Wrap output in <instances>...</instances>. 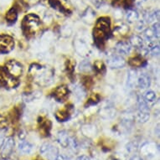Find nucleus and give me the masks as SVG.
Masks as SVG:
<instances>
[{
    "label": "nucleus",
    "mask_w": 160,
    "mask_h": 160,
    "mask_svg": "<svg viewBox=\"0 0 160 160\" xmlns=\"http://www.w3.org/2000/svg\"><path fill=\"white\" fill-rule=\"evenodd\" d=\"M143 37L148 42H152L155 39H158L152 28H148L143 32Z\"/></svg>",
    "instance_id": "nucleus-19"
},
{
    "label": "nucleus",
    "mask_w": 160,
    "mask_h": 160,
    "mask_svg": "<svg viewBox=\"0 0 160 160\" xmlns=\"http://www.w3.org/2000/svg\"><path fill=\"white\" fill-rule=\"evenodd\" d=\"M76 160H90V158L86 155H82V156H79Z\"/></svg>",
    "instance_id": "nucleus-31"
},
{
    "label": "nucleus",
    "mask_w": 160,
    "mask_h": 160,
    "mask_svg": "<svg viewBox=\"0 0 160 160\" xmlns=\"http://www.w3.org/2000/svg\"><path fill=\"white\" fill-rule=\"evenodd\" d=\"M6 20L8 23H14V22L17 20V18H18V12H17V9L16 8H12L10 10L8 11V13H6Z\"/></svg>",
    "instance_id": "nucleus-17"
},
{
    "label": "nucleus",
    "mask_w": 160,
    "mask_h": 160,
    "mask_svg": "<svg viewBox=\"0 0 160 160\" xmlns=\"http://www.w3.org/2000/svg\"><path fill=\"white\" fill-rule=\"evenodd\" d=\"M107 63L111 68L119 69L125 66L126 61L124 60L123 57H122L120 55H112L108 58Z\"/></svg>",
    "instance_id": "nucleus-6"
},
{
    "label": "nucleus",
    "mask_w": 160,
    "mask_h": 160,
    "mask_svg": "<svg viewBox=\"0 0 160 160\" xmlns=\"http://www.w3.org/2000/svg\"><path fill=\"white\" fill-rule=\"evenodd\" d=\"M14 47V41L10 36L0 37V53H8Z\"/></svg>",
    "instance_id": "nucleus-5"
},
{
    "label": "nucleus",
    "mask_w": 160,
    "mask_h": 160,
    "mask_svg": "<svg viewBox=\"0 0 160 160\" xmlns=\"http://www.w3.org/2000/svg\"><path fill=\"white\" fill-rule=\"evenodd\" d=\"M40 153L47 158L48 159L54 160L58 155V149L49 142H45L40 148Z\"/></svg>",
    "instance_id": "nucleus-4"
},
{
    "label": "nucleus",
    "mask_w": 160,
    "mask_h": 160,
    "mask_svg": "<svg viewBox=\"0 0 160 160\" xmlns=\"http://www.w3.org/2000/svg\"><path fill=\"white\" fill-rule=\"evenodd\" d=\"M50 5L55 9H58L63 13H70V7H68L66 0H50Z\"/></svg>",
    "instance_id": "nucleus-8"
},
{
    "label": "nucleus",
    "mask_w": 160,
    "mask_h": 160,
    "mask_svg": "<svg viewBox=\"0 0 160 160\" xmlns=\"http://www.w3.org/2000/svg\"><path fill=\"white\" fill-rule=\"evenodd\" d=\"M99 102V97L97 95H92V97H90L88 103L89 104H96Z\"/></svg>",
    "instance_id": "nucleus-29"
},
{
    "label": "nucleus",
    "mask_w": 160,
    "mask_h": 160,
    "mask_svg": "<svg viewBox=\"0 0 160 160\" xmlns=\"http://www.w3.org/2000/svg\"><path fill=\"white\" fill-rule=\"evenodd\" d=\"M5 160H6V159H5Z\"/></svg>",
    "instance_id": "nucleus-36"
},
{
    "label": "nucleus",
    "mask_w": 160,
    "mask_h": 160,
    "mask_svg": "<svg viewBox=\"0 0 160 160\" xmlns=\"http://www.w3.org/2000/svg\"><path fill=\"white\" fill-rule=\"evenodd\" d=\"M40 19L35 14H28L24 18L22 22V29L24 34L28 37L33 36L40 29Z\"/></svg>",
    "instance_id": "nucleus-2"
},
{
    "label": "nucleus",
    "mask_w": 160,
    "mask_h": 160,
    "mask_svg": "<svg viewBox=\"0 0 160 160\" xmlns=\"http://www.w3.org/2000/svg\"><path fill=\"white\" fill-rule=\"evenodd\" d=\"M131 160H142V159L140 157H138V156H134V157L132 158Z\"/></svg>",
    "instance_id": "nucleus-33"
},
{
    "label": "nucleus",
    "mask_w": 160,
    "mask_h": 160,
    "mask_svg": "<svg viewBox=\"0 0 160 160\" xmlns=\"http://www.w3.org/2000/svg\"><path fill=\"white\" fill-rule=\"evenodd\" d=\"M138 112H149V108L148 107L147 102L145 101L143 97H142V96H139L138 97Z\"/></svg>",
    "instance_id": "nucleus-18"
},
{
    "label": "nucleus",
    "mask_w": 160,
    "mask_h": 160,
    "mask_svg": "<svg viewBox=\"0 0 160 160\" xmlns=\"http://www.w3.org/2000/svg\"><path fill=\"white\" fill-rule=\"evenodd\" d=\"M145 64V61L142 60V58L137 56V57L132 58L129 61V65L132 67H141Z\"/></svg>",
    "instance_id": "nucleus-20"
},
{
    "label": "nucleus",
    "mask_w": 160,
    "mask_h": 160,
    "mask_svg": "<svg viewBox=\"0 0 160 160\" xmlns=\"http://www.w3.org/2000/svg\"><path fill=\"white\" fill-rule=\"evenodd\" d=\"M152 29H153V32H154L155 35L157 37L158 39L159 38V34H160V27H159V23H155L153 25H152Z\"/></svg>",
    "instance_id": "nucleus-28"
},
{
    "label": "nucleus",
    "mask_w": 160,
    "mask_h": 160,
    "mask_svg": "<svg viewBox=\"0 0 160 160\" xmlns=\"http://www.w3.org/2000/svg\"><path fill=\"white\" fill-rule=\"evenodd\" d=\"M137 81H138V75L136 71L133 70L129 71L128 75V87L130 88H133L134 86L136 85Z\"/></svg>",
    "instance_id": "nucleus-16"
},
{
    "label": "nucleus",
    "mask_w": 160,
    "mask_h": 160,
    "mask_svg": "<svg viewBox=\"0 0 160 160\" xmlns=\"http://www.w3.org/2000/svg\"><path fill=\"white\" fill-rule=\"evenodd\" d=\"M69 90L66 86H61L57 87L54 93V97L58 102H63L64 100L66 99V97H68Z\"/></svg>",
    "instance_id": "nucleus-9"
},
{
    "label": "nucleus",
    "mask_w": 160,
    "mask_h": 160,
    "mask_svg": "<svg viewBox=\"0 0 160 160\" xmlns=\"http://www.w3.org/2000/svg\"><path fill=\"white\" fill-rule=\"evenodd\" d=\"M127 19L129 23H133L138 19V13L135 10H129L127 13Z\"/></svg>",
    "instance_id": "nucleus-22"
},
{
    "label": "nucleus",
    "mask_w": 160,
    "mask_h": 160,
    "mask_svg": "<svg viewBox=\"0 0 160 160\" xmlns=\"http://www.w3.org/2000/svg\"><path fill=\"white\" fill-rule=\"evenodd\" d=\"M135 0H124V4L126 7H129V6L132 5V3H134Z\"/></svg>",
    "instance_id": "nucleus-30"
},
{
    "label": "nucleus",
    "mask_w": 160,
    "mask_h": 160,
    "mask_svg": "<svg viewBox=\"0 0 160 160\" xmlns=\"http://www.w3.org/2000/svg\"><path fill=\"white\" fill-rule=\"evenodd\" d=\"M149 112H138V120L139 122H142V123H144L147 121H148L149 119Z\"/></svg>",
    "instance_id": "nucleus-23"
},
{
    "label": "nucleus",
    "mask_w": 160,
    "mask_h": 160,
    "mask_svg": "<svg viewBox=\"0 0 160 160\" xmlns=\"http://www.w3.org/2000/svg\"><path fill=\"white\" fill-rule=\"evenodd\" d=\"M129 44L131 45V46H133L134 48H137V49H142L143 39L142 37L138 36V35H133L131 37Z\"/></svg>",
    "instance_id": "nucleus-14"
},
{
    "label": "nucleus",
    "mask_w": 160,
    "mask_h": 160,
    "mask_svg": "<svg viewBox=\"0 0 160 160\" xmlns=\"http://www.w3.org/2000/svg\"><path fill=\"white\" fill-rule=\"evenodd\" d=\"M29 75L36 84L44 87L52 82L55 74L50 67L33 64L29 67Z\"/></svg>",
    "instance_id": "nucleus-1"
},
{
    "label": "nucleus",
    "mask_w": 160,
    "mask_h": 160,
    "mask_svg": "<svg viewBox=\"0 0 160 160\" xmlns=\"http://www.w3.org/2000/svg\"><path fill=\"white\" fill-rule=\"evenodd\" d=\"M8 126V120L4 117L0 115V129H3Z\"/></svg>",
    "instance_id": "nucleus-27"
},
{
    "label": "nucleus",
    "mask_w": 160,
    "mask_h": 160,
    "mask_svg": "<svg viewBox=\"0 0 160 160\" xmlns=\"http://www.w3.org/2000/svg\"><path fill=\"white\" fill-rule=\"evenodd\" d=\"M4 71L12 77L17 78L18 76H21L23 71H24V68H23V66L18 61H9L8 63L6 64Z\"/></svg>",
    "instance_id": "nucleus-3"
},
{
    "label": "nucleus",
    "mask_w": 160,
    "mask_h": 160,
    "mask_svg": "<svg viewBox=\"0 0 160 160\" xmlns=\"http://www.w3.org/2000/svg\"><path fill=\"white\" fill-rule=\"evenodd\" d=\"M138 86L141 89L145 90L148 88L151 84V79L148 75L142 74L141 76H139L138 77V81H137Z\"/></svg>",
    "instance_id": "nucleus-12"
},
{
    "label": "nucleus",
    "mask_w": 160,
    "mask_h": 160,
    "mask_svg": "<svg viewBox=\"0 0 160 160\" xmlns=\"http://www.w3.org/2000/svg\"><path fill=\"white\" fill-rule=\"evenodd\" d=\"M54 160H65V158H64V156H62V155H57V156L55 158V159Z\"/></svg>",
    "instance_id": "nucleus-32"
},
{
    "label": "nucleus",
    "mask_w": 160,
    "mask_h": 160,
    "mask_svg": "<svg viewBox=\"0 0 160 160\" xmlns=\"http://www.w3.org/2000/svg\"><path fill=\"white\" fill-rule=\"evenodd\" d=\"M70 117V114L67 111L62 110V111H58L57 112L55 113V118L57 119L59 122H65Z\"/></svg>",
    "instance_id": "nucleus-21"
},
{
    "label": "nucleus",
    "mask_w": 160,
    "mask_h": 160,
    "mask_svg": "<svg viewBox=\"0 0 160 160\" xmlns=\"http://www.w3.org/2000/svg\"><path fill=\"white\" fill-rule=\"evenodd\" d=\"M96 29H101L102 31L106 32L109 34L110 33V19L107 17H102V18H100L97 22L96 24Z\"/></svg>",
    "instance_id": "nucleus-10"
},
{
    "label": "nucleus",
    "mask_w": 160,
    "mask_h": 160,
    "mask_svg": "<svg viewBox=\"0 0 160 160\" xmlns=\"http://www.w3.org/2000/svg\"><path fill=\"white\" fill-rule=\"evenodd\" d=\"M3 137L0 136V147H1V145H2V143H3Z\"/></svg>",
    "instance_id": "nucleus-34"
},
{
    "label": "nucleus",
    "mask_w": 160,
    "mask_h": 160,
    "mask_svg": "<svg viewBox=\"0 0 160 160\" xmlns=\"http://www.w3.org/2000/svg\"><path fill=\"white\" fill-rule=\"evenodd\" d=\"M94 67L98 72H102V71H103L105 70V66H104V64H103V62H102V61H97L95 62Z\"/></svg>",
    "instance_id": "nucleus-25"
},
{
    "label": "nucleus",
    "mask_w": 160,
    "mask_h": 160,
    "mask_svg": "<svg viewBox=\"0 0 160 160\" xmlns=\"http://www.w3.org/2000/svg\"><path fill=\"white\" fill-rule=\"evenodd\" d=\"M108 160H118V159H117V158H109V159Z\"/></svg>",
    "instance_id": "nucleus-35"
},
{
    "label": "nucleus",
    "mask_w": 160,
    "mask_h": 160,
    "mask_svg": "<svg viewBox=\"0 0 160 160\" xmlns=\"http://www.w3.org/2000/svg\"><path fill=\"white\" fill-rule=\"evenodd\" d=\"M91 70V65L89 62L84 61L80 65V71H89Z\"/></svg>",
    "instance_id": "nucleus-26"
},
{
    "label": "nucleus",
    "mask_w": 160,
    "mask_h": 160,
    "mask_svg": "<svg viewBox=\"0 0 160 160\" xmlns=\"http://www.w3.org/2000/svg\"><path fill=\"white\" fill-rule=\"evenodd\" d=\"M143 98H144V100L147 102H153V101L156 99V94H155V92H152V91H148V92L145 93Z\"/></svg>",
    "instance_id": "nucleus-24"
},
{
    "label": "nucleus",
    "mask_w": 160,
    "mask_h": 160,
    "mask_svg": "<svg viewBox=\"0 0 160 160\" xmlns=\"http://www.w3.org/2000/svg\"><path fill=\"white\" fill-rule=\"evenodd\" d=\"M14 147V141L12 138H8L3 142L0 147V152L3 156H8L10 154Z\"/></svg>",
    "instance_id": "nucleus-7"
},
{
    "label": "nucleus",
    "mask_w": 160,
    "mask_h": 160,
    "mask_svg": "<svg viewBox=\"0 0 160 160\" xmlns=\"http://www.w3.org/2000/svg\"><path fill=\"white\" fill-rule=\"evenodd\" d=\"M131 45L128 42H125V41H121L117 44L116 45V50L118 54L122 55H126L130 53L131 51Z\"/></svg>",
    "instance_id": "nucleus-11"
},
{
    "label": "nucleus",
    "mask_w": 160,
    "mask_h": 160,
    "mask_svg": "<svg viewBox=\"0 0 160 160\" xmlns=\"http://www.w3.org/2000/svg\"><path fill=\"white\" fill-rule=\"evenodd\" d=\"M57 141L61 147L66 148L70 143V137H69L68 133L66 131L59 132L57 136Z\"/></svg>",
    "instance_id": "nucleus-13"
},
{
    "label": "nucleus",
    "mask_w": 160,
    "mask_h": 160,
    "mask_svg": "<svg viewBox=\"0 0 160 160\" xmlns=\"http://www.w3.org/2000/svg\"><path fill=\"white\" fill-rule=\"evenodd\" d=\"M34 148V146L29 142L26 141H20L18 143V149L20 150L23 153H30Z\"/></svg>",
    "instance_id": "nucleus-15"
}]
</instances>
